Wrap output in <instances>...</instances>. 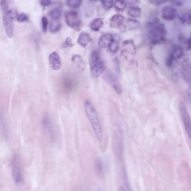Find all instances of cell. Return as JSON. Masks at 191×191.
<instances>
[{
  "label": "cell",
  "instance_id": "obj_28",
  "mask_svg": "<svg viewBox=\"0 0 191 191\" xmlns=\"http://www.w3.org/2000/svg\"><path fill=\"white\" fill-rule=\"evenodd\" d=\"M82 3L83 1L79 0H69L66 2L67 5L73 8H78L81 6Z\"/></svg>",
  "mask_w": 191,
  "mask_h": 191
},
{
  "label": "cell",
  "instance_id": "obj_41",
  "mask_svg": "<svg viewBox=\"0 0 191 191\" xmlns=\"http://www.w3.org/2000/svg\"><path fill=\"white\" fill-rule=\"evenodd\" d=\"M101 191V190H100V189H98V191Z\"/></svg>",
  "mask_w": 191,
  "mask_h": 191
},
{
  "label": "cell",
  "instance_id": "obj_18",
  "mask_svg": "<svg viewBox=\"0 0 191 191\" xmlns=\"http://www.w3.org/2000/svg\"><path fill=\"white\" fill-rule=\"evenodd\" d=\"M95 170L98 176L102 177L104 173V165L102 160L98 158L95 162Z\"/></svg>",
  "mask_w": 191,
  "mask_h": 191
},
{
  "label": "cell",
  "instance_id": "obj_34",
  "mask_svg": "<svg viewBox=\"0 0 191 191\" xmlns=\"http://www.w3.org/2000/svg\"><path fill=\"white\" fill-rule=\"evenodd\" d=\"M182 19L184 20V21H187V22H191V8L189 10V11L186 13V15H184L183 16V18Z\"/></svg>",
  "mask_w": 191,
  "mask_h": 191
},
{
  "label": "cell",
  "instance_id": "obj_1",
  "mask_svg": "<svg viewBox=\"0 0 191 191\" xmlns=\"http://www.w3.org/2000/svg\"><path fill=\"white\" fill-rule=\"evenodd\" d=\"M84 108L87 118L91 124L95 136L98 141H102L103 138L102 127L100 123L97 110L94 105L89 100H86L84 103Z\"/></svg>",
  "mask_w": 191,
  "mask_h": 191
},
{
  "label": "cell",
  "instance_id": "obj_36",
  "mask_svg": "<svg viewBox=\"0 0 191 191\" xmlns=\"http://www.w3.org/2000/svg\"><path fill=\"white\" fill-rule=\"evenodd\" d=\"M150 3L155 4V5H160L162 3H165V1H150Z\"/></svg>",
  "mask_w": 191,
  "mask_h": 191
},
{
  "label": "cell",
  "instance_id": "obj_31",
  "mask_svg": "<svg viewBox=\"0 0 191 191\" xmlns=\"http://www.w3.org/2000/svg\"><path fill=\"white\" fill-rule=\"evenodd\" d=\"M114 1H101V3L102 5L104 8H105L106 10H109L110 8H112V7L114 5Z\"/></svg>",
  "mask_w": 191,
  "mask_h": 191
},
{
  "label": "cell",
  "instance_id": "obj_40",
  "mask_svg": "<svg viewBox=\"0 0 191 191\" xmlns=\"http://www.w3.org/2000/svg\"><path fill=\"white\" fill-rule=\"evenodd\" d=\"M83 191V189H81V188L78 189H77V191Z\"/></svg>",
  "mask_w": 191,
  "mask_h": 191
},
{
  "label": "cell",
  "instance_id": "obj_13",
  "mask_svg": "<svg viewBox=\"0 0 191 191\" xmlns=\"http://www.w3.org/2000/svg\"><path fill=\"white\" fill-rule=\"evenodd\" d=\"M124 20V17L121 14H116L113 15L110 20V25L114 29L121 28Z\"/></svg>",
  "mask_w": 191,
  "mask_h": 191
},
{
  "label": "cell",
  "instance_id": "obj_39",
  "mask_svg": "<svg viewBox=\"0 0 191 191\" xmlns=\"http://www.w3.org/2000/svg\"><path fill=\"white\" fill-rule=\"evenodd\" d=\"M117 191H126V189L123 186H120L118 189Z\"/></svg>",
  "mask_w": 191,
  "mask_h": 191
},
{
  "label": "cell",
  "instance_id": "obj_7",
  "mask_svg": "<svg viewBox=\"0 0 191 191\" xmlns=\"http://www.w3.org/2000/svg\"><path fill=\"white\" fill-rule=\"evenodd\" d=\"M103 78L105 81L110 85L117 94L122 93V87L118 78L116 75L109 70L105 71L103 74Z\"/></svg>",
  "mask_w": 191,
  "mask_h": 191
},
{
  "label": "cell",
  "instance_id": "obj_26",
  "mask_svg": "<svg viewBox=\"0 0 191 191\" xmlns=\"http://www.w3.org/2000/svg\"><path fill=\"white\" fill-rule=\"evenodd\" d=\"M114 8L119 11H123L126 8L127 3L125 1H116L114 3Z\"/></svg>",
  "mask_w": 191,
  "mask_h": 191
},
{
  "label": "cell",
  "instance_id": "obj_37",
  "mask_svg": "<svg viewBox=\"0 0 191 191\" xmlns=\"http://www.w3.org/2000/svg\"><path fill=\"white\" fill-rule=\"evenodd\" d=\"M187 44L189 48H191V37L187 41Z\"/></svg>",
  "mask_w": 191,
  "mask_h": 191
},
{
  "label": "cell",
  "instance_id": "obj_20",
  "mask_svg": "<svg viewBox=\"0 0 191 191\" xmlns=\"http://www.w3.org/2000/svg\"><path fill=\"white\" fill-rule=\"evenodd\" d=\"M123 48L126 52L133 53L135 52V47L131 40L124 41L123 43Z\"/></svg>",
  "mask_w": 191,
  "mask_h": 191
},
{
  "label": "cell",
  "instance_id": "obj_35",
  "mask_svg": "<svg viewBox=\"0 0 191 191\" xmlns=\"http://www.w3.org/2000/svg\"><path fill=\"white\" fill-rule=\"evenodd\" d=\"M40 4L41 5L43 6H48L51 5L52 1L50 0H42L40 2Z\"/></svg>",
  "mask_w": 191,
  "mask_h": 191
},
{
  "label": "cell",
  "instance_id": "obj_19",
  "mask_svg": "<svg viewBox=\"0 0 191 191\" xmlns=\"http://www.w3.org/2000/svg\"><path fill=\"white\" fill-rule=\"evenodd\" d=\"M103 24V20L102 18H97L91 23L90 27L92 30L94 32H98L102 28Z\"/></svg>",
  "mask_w": 191,
  "mask_h": 191
},
{
  "label": "cell",
  "instance_id": "obj_21",
  "mask_svg": "<svg viewBox=\"0 0 191 191\" xmlns=\"http://www.w3.org/2000/svg\"><path fill=\"white\" fill-rule=\"evenodd\" d=\"M61 15H62V9L59 8H53L49 12V16L54 21H57V20L60 19Z\"/></svg>",
  "mask_w": 191,
  "mask_h": 191
},
{
  "label": "cell",
  "instance_id": "obj_2",
  "mask_svg": "<svg viewBox=\"0 0 191 191\" xmlns=\"http://www.w3.org/2000/svg\"><path fill=\"white\" fill-rule=\"evenodd\" d=\"M1 8L3 11V24L6 34L8 38H11L14 33L13 20L16 16V11L10 8L8 2L6 1H1Z\"/></svg>",
  "mask_w": 191,
  "mask_h": 191
},
{
  "label": "cell",
  "instance_id": "obj_3",
  "mask_svg": "<svg viewBox=\"0 0 191 191\" xmlns=\"http://www.w3.org/2000/svg\"><path fill=\"white\" fill-rule=\"evenodd\" d=\"M12 177L16 186H22L24 182L21 159L19 155H15L12 163Z\"/></svg>",
  "mask_w": 191,
  "mask_h": 191
},
{
  "label": "cell",
  "instance_id": "obj_29",
  "mask_svg": "<svg viewBox=\"0 0 191 191\" xmlns=\"http://www.w3.org/2000/svg\"><path fill=\"white\" fill-rule=\"evenodd\" d=\"M41 22H42V30H43V32L46 33L47 30L48 25L49 24L48 20L46 16H43L42 18V20H41Z\"/></svg>",
  "mask_w": 191,
  "mask_h": 191
},
{
  "label": "cell",
  "instance_id": "obj_16",
  "mask_svg": "<svg viewBox=\"0 0 191 191\" xmlns=\"http://www.w3.org/2000/svg\"><path fill=\"white\" fill-rule=\"evenodd\" d=\"M71 61L80 71H83L84 70L85 64L80 56L79 55L73 56V57L71 58Z\"/></svg>",
  "mask_w": 191,
  "mask_h": 191
},
{
  "label": "cell",
  "instance_id": "obj_14",
  "mask_svg": "<svg viewBox=\"0 0 191 191\" xmlns=\"http://www.w3.org/2000/svg\"><path fill=\"white\" fill-rule=\"evenodd\" d=\"M105 64L102 61H100L96 66L91 69V76L93 78H98L103 73L105 72Z\"/></svg>",
  "mask_w": 191,
  "mask_h": 191
},
{
  "label": "cell",
  "instance_id": "obj_30",
  "mask_svg": "<svg viewBox=\"0 0 191 191\" xmlns=\"http://www.w3.org/2000/svg\"><path fill=\"white\" fill-rule=\"evenodd\" d=\"M17 21L19 23H23V22H28L29 20V16L27 14L25 13H21L19 14L16 18Z\"/></svg>",
  "mask_w": 191,
  "mask_h": 191
},
{
  "label": "cell",
  "instance_id": "obj_24",
  "mask_svg": "<svg viewBox=\"0 0 191 191\" xmlns=\"http://www.w3.org/2000/svg\"><path fill=\"white\" fill-rule=\"evenodd\" d=\"M140 27V23L135 19H129L127 22V27L129 30L137 29Z\"/></svg>",
  "mask_w": 191,
  "mask_h": 191
},
{
  "label": "cell",
  "instance_id": "obj_10",
  "mask_svg": "<svg viewBox=\"0 0 191 191\" xmlns=\"http://www.w3.org/2000/svg\"><path fill=\"white\" fill-rule=\"evenodd\" d=\"M112 145L114 153L117 156H120L122 152V140L118 132H115L113 134Z\"/></svg>",
  "mask_w": 191,
  "mask_h": 191
},
{
  "label": "cell",
  "instance_id": "obj_32",
  "mask_svg": "<svg viewBox=\"0 0 191 191\" xmlns=\"http://www.w3.org/2000/svg\"><path fill=\"white\" fill-rule=\"evenodd\" d=\"M73 41L72 39H70V37H68L67 39H66L65 43L63 44V46L65 47H73Z\"/></svg>",
  "mask_w": 191,
  "mask_h": 191
},
{
  "label": "cell",
  "instance_id": "obj_23",
  "mask_svg": "<svg viewBox=\"0 0 191 191\" xmlns=\"http://www.w3.org/2000/svg\"><path fill=\"white\" fill-rule=\"evenodd\" d=\"M119 41L118 39H116L114 37V41L113 42L110 44L108 48L109 51L112 53H116L118 51L119 48Z\"/></svg>",
  "mask_w": 191,
  "mask_h": 191
},
{
  "label": "cell",
  "instance_id": "obj_15",
  "mask_svg": "<svg viewBox=\"0 0 191 191\" xmlns=\"http://www.w3.org/2000/svg\"><path fill=\"white\" fill-rule=\"evenodd\" d=\"M91 42H92V38L89 34L83 32L79 34L78 39V43L80 46L85 48Z\"/></svg>",
  "mask_w": 191,
  "mask_h": 191
},
{
  "label": "cell",
  "instance_id": "obj_22",
  "mask_svg": "<svg viewBox=\"0 0 191 191\" xmlns=\"http://www.w3.org/2000/svg\"><path fill=\"white\" fill-rule=\"evenodd\" d=\"M127 13L129 16H131L132 18H138L141 15V10L140 8L138 7L133 6L129 8Z\"/></svg>",
  "mask_w": 191,
  "mask_h": 191
},
{
  "label": "cell",
  "instance_id": "obj_6",
  "mask_svg": "<svg viewBox=\"0 0 191 191\" xmlns=\"http://www.w3.org/2000/svg\"><path fill=\"white\" fill-rule=\"evenodd\" d=\"M65 21L69 27L77 31L80 30L82 25L81 18L77 11L71 10L65 14Z\"/></svg>",
  "mask_w": 191,
  "mask_h": 191
},
{
  "label": "cell",
  "instance_id": "obj_27",
  "mask_svg": "<svg viewBox=\"0 0 191 191\" xmlns=\"http://www.w3.org/2000/svg\"><path fill=\"white\" fill-rule=\"evenodd\" d=\"M183 54H184V52L183 49L178 47L173 51L172 56L173 57L174 59H179L183 56Z\"/></svg>",
  "mask_w": 191,
  "mask_h": 191
},
{
  "label": "cell",
  "instance_id": "obj_17",
  "mask_svg": "<svg viewBox=\"0 0 191 191\" xmlns=\"http://www.w3.org/2000/svg\"><path fill=\"white\" fill-rule=\"evenodd\" d=\"M100 54L96 50L92 52L89 58V64L90 69L94 68L95 66H96L100 61Z\"/></svg>",
  "mask_w": 191,
  "mask_h": 191
},
{
  "label": "cell",
  "instance_id": "obj_11",
  "mask_svg": "<svg viewBox=\"0 0 191 191\" xmlns=\"http://www.w3.org/2000/svg\"><path fill=\"white\" fill-rule=\"evenodd\" d=\"M49 61L52 68L55 71L59 70L61 66V61L58 53L53 52L49 56Z\"/></svg>",
  "mask_w": 191,
  "mask_h": 191
},
{
  "label": "cell",
  "instance_id": "obj_4",
  "mask_svg": "<svg viewBox=\"0 0 191 191\" xmlns=\"http://www.w3.org/2000/svg\"><path fill=\"white\" fill-rule=\"evenodd\" d=\"M166 30L163 24H151L148 30V37L153 43H159L164 40Z\"/></svg>",
  "mask_w": 191,
  "mask_h": 191
},
{
  "label": "cell",
  "instance_id": "obj_12",
  "mask_svg": "<svg viewBox=\"0 0 191 191\" xmlns=\"http://www.w3.org/2000/svg\"><path fill=\"white\" fill-rule=\"evenodd\" d=\"M114 41V36L111 33H105L100 37L98 41V46L100 48H105Z\"/></svg>",
  "mask_w": 191,
  "mask_h": 191
},
{
  "label": "cell",
  "instance_id": "obj_5",
  "mask_svg": "<svg viewBox=\"0 0 191 191\" xmlns=\"http://www.w3.org/2000/svg\"><path fill=\"white\" fill-rule=\"evenodd\" d=\"M42 126L49 141L51 143H54L56 140V131L52 119L48 114H45L43 117Z\"/></svg>",
  "mask_w": 191,
  "mask_h": 191
},
{
  "label": "cell",
  "instance_id": "obj_38",
  "mask_svg": "<svg viewBox=\"0 0 191 191\" xmlns=\"http://www.w3.org/2000/svg\"><path fill=\"white\" fill-rule=\"evenodd\" d=\"M173 3H174L175 5L177 6H180L182 5V3L179 2V1H175Z\"/></svg>",
  "mask_w": 191,
  "mask_h": 191
},
{
  "label": "cell",
  "instance_id": "obj_33",
  "mask_svg": "<svg viewBox=\"0 0 191 191\" xmlns=\"http://www.w3.org/2000/svg\"><path fill=\"white\" fill-rule=\"evenodd\" d=\"M173 60H174V58H173V57L172 56V55H170L167 58V59H166V61H165L167 66H168V67H171V66H172Z\"/></svg>",
  "mask_w": 191,
  "mask_h": 191
},
{
  "label": "cell",
  "instance_id": "obj_8",
  "mask_svg": "<svg viewBox=\"0 0 191 191\" xmlns=\"http://www.w3.org/2000/svg\"><path fill=\"white\" fill-rule=\"evenodd\" d=\"M180 115L182 118L183 124L186 133L189 138L191 140V118L186 107V105L183 103H180L179 106Z\"/></svg>",
  "mask_w": 191,
  "mask_h": 191
},
{
  "label": "cell",
  "instance_id": "obj_9",
  "mask_svg": "<svg viewBox=\"0 0 191 191\" xmlns=\"http://www.w3.org/2000/svg\"><path fill=\"white\" fill-rule=\"evenodd\" d=\"M177 16V11L175 8L173 7L165 6L162 10V18L165 20L172 21L174 20Z\"/></svg>",
  "mask_w": 191,
  "mask_h": 191
},
{
  "label": "cell",
  "instance_id": "obj_25",
  "mask_svg": "<svg viewBox=\"0 0 191 191\" xmlns=\"http://www.w3.org/2000/svg\"><path fill=\"white\" fill-rule=\"evenodd\" d=\"M61 28V23L58 21L53 20L49 24V30L51 33L58 32Z\"/></svg>",
  "mask_w": 191,
  "mask_h": 191
}]
</instances>
